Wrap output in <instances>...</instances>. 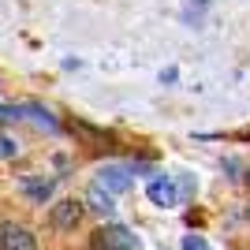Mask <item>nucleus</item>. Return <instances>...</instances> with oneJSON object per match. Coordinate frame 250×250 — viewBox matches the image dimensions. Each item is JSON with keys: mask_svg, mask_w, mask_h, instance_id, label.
Listing matches in <instances>:
<instances>
[{"mask_svg": "<svg viewBox=\"0 0 250 250\" xmlns=\"http://www.w3.org/2000/svg\"><path fill=\"white\" fill-rule=\"evenodd\" d=\"M90 250H142V239L124 224H112V228H97L90 235Z\"/></svg>", "mask_w": 250, "mask_h": 250, "instance_id": "f257e3e1", "label": "nucleus"}, {"mask_svg": "<svg viewBox=\"0 0 250 250\" xmlns=\"http://www.w3.org/2000/svg\"><path fill=\"white\" fill-rule=\"evenodd\" d=\"M79 220H83V202H75V198H60L49 209V224L56 231H75Z\"/></svg>", "mask_w": 250, "mask_h": 250, "instance_id": "f03ea898", "label": "nucleus"}, {"mask_svg": "<svg viewBox=\"0 0 250 250\" xmlns=\"http://www.w3.org/2000/svg\"><path fill=\"white\" fill-rule=\"evenodd\" d=\"M146 194H149V202H153L157 209H176L179 202H183V194H179V187H176V179H153L146 187Z\"/></svg>", "mask_w": 250, "mask_h": 250, "instance_id": "7ed1b4c3", "label": "nucleus"}, {"mask_svg": "<svg viewBox=\"0 0 250 250\" xmlns=\"http://www.w3.org/2000/svg\"><path fill=\"white\" fill-rule=\"evenodd\" d=\"M0 250H38V243H34V235L22 228V224L8 220V224L0 228Z\"/></svg>", "mask_w": 250, "mask_h": 250, "instance_id": "20e7f679", "label": "nucleus"}, {"mask_svg": "<svg viewBox=\"0 0 250 250\" xmlns=\"http://www.w3.org/2000/svg\"><path fill=\"white\" fill-rule=\"evenodd\" d=\"M52 187H56V179H45V176H38V172H30V176L19 179V190L30 202H38V206H45V202L52 198Z\"/></svg>", "mask_w": 250, "mask_h": 250, "instance_id": "39448f33", "label": "nucleus"}, {"mask_svg": "<svg viewBox=\"0 0 250 250\" xmlns=\"http://www.w3.org/2000/svg\"><path fill=\"white\" fill-rule=\"evenodd\" d=\"M97 183L108 187L112 194H124V190L131 187V168H124V165H104V168H97Z\"/></svg>", "mask_w": 250, "mask_h": 250, "instance_id": "423d86ee", "label": "nucleus"}, {"mask_svg": "<svg viewBox=\"0 0 250 250\" xmlns=\"http://www.w3.org/2000/svg\"><path fill=\"white\" fill-rule=\"evenodd\" d=\"M86 202H90V209L101 213V217H116V198H112V190L101 187V183H94V187L86 190Z\"/></svg>", "mask_w": 250, "mask_h": 250, "instance_id": "0eeeda50", "label": "nucleus"}, {"mask_svg": "<svg viewBox=\"0 0 250 250\" xmlns=\"http://www.w3.org/2000/svg\"><path fill=\"white\" fill-rule=\"evenodd\" d=\"M176 187H179V194H183V198H190V194L198 190V179L190 176V172H176Z\"/></svg>", "mask_w": 250, "mask_h": 250, "instance_id": "6e6552de", "label": "nucleus"}, {"mask_svg": "<svg viewBox=\"0 0 250 250\" xmlns=\"http://www.w3.org/2000/svg\"><path fill=\"white\" fill-rule=\"evenodd\" d=\"M183 250H213L206 243V235H194V231H190V235H183Z\"/></svg>", "mask_w": 250, "mask_h": 250, "instance_id": "1a4fd4ad", "label": "nucleus"}, {"mask_svg": "<svg viewBox=\"0 0 250 250\" xmlns=\"http://www.w3.org/2000/svg\"><path fill=\"white\" fill-rule=\"evenodd\" d=\"M15 153H19V146H15V138L0 135V161H8V157H15Z\"/></svg>", "mask_w": 250, "mask_h": 250, "instance_id": "9d476101", "label": "nucleus"}, {"mask_svg": "<svg viewBox=\"0 0 250 250\" xmlns=\"http://www.w3.org/2000/svg\"><path fill=\"white\" fill-rule=\"evenodd\" d=\"M22 116V108H4V104H0V120H4V124H8V120H19Z\"/></svg>", "mask_w": 250, "mask_h": 250, "instance_id": "9b49d317", "label": "nucleus"}, {"mask_svg": "<svg viewBox=\"0 0 250 250\" xmlns=\"http://www.w3.org/2000/svg\"><path fill=\"white\" fill-rule=\"evenodd\" d=\"M247 187H250V172H247Z\"/></svg>", "mask_w": 250, "mask_h": 250, "instance_id": "f8f14e48", "label": "nucleus"}]
</instances>
